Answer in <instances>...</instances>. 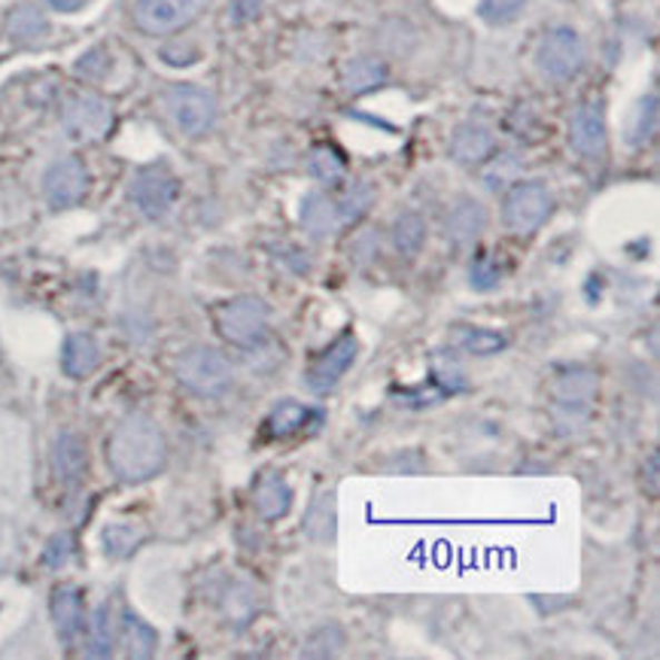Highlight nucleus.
<instances>
[{"instance_id": "f257e3e1", "label": "nucleus", "mask_w": 660, "mask_h": 660, "mask_svg": "<svg viewBox=\"0 0 660 660\" xmlns=\"http://www.w3.org/2000/svg\"><path fill=\"white\" fill-rule=\"evenodd\" d=\"M107 463L122 484L156 479L168 463V442L159 423L147 414H128L107 439Z\"/></svg>"}, {"instance_id": "f03ea898", "label": "nucleus", "mask_w": 660, "mask_h": 660, "mask_svg": "<svg viewBox=\"0 0 660 660\" xmlns=\"http://www.w3.org/2000/svg\"><path fill=\"white\" fill-rule=\"evenodd\" d=\"M214 323H217V332L232 347L256 351L272 335V308L256 296L228 298L214 311Z\"/></svg>"}, {"instance_id": "7ed1b4c3", "label": "nucleus", "mask_w": 660, "mask_h": 660, "mask_svg": "<svg viewBox=\"0 0 660 660\" xmlns=\"http://www.w3.org/2000/svg\"><path fill=\"white\" fill-rule=\"evenodd\" d=\"M174 372H177V381H180L183 387L201 398L223 396L232 387V377H235L232 363H228L217 347H207V344L183 351Z\"/></svg>"}, {"instance_id": "20e7f679", "label": "nucleus", "mask_w": 660, "mask_h": 660, "mask_svg": "<svg viewBox=\"0 0 660 660\" xmlns=\"http://www.w3.org/2000/svg\"><path fill=\"white\" fill-rule=\"evenodd\" d=\"M554 214V195L542 180H518L502 198V223L512 235H533Z\"/></svg>"}, {"instance_id": "39448f33", "label": "nucleus", "mask_w": 660, "mask_h": 660, "mask_svg": "<svg viewBox=\"0 0 660 660\" xmlns=\"http://www.w3.org/2000/svg\"><path fill=\"white\" fill-rule=\"evenodd\" d=\"M584 61H588L584 40L570 24H558V28L545 31V37L535 46V68L551 82L575 80Z\"/></svg>"}, {"instance_id": "423d86ee", "label": "nucleus", "mask_w": 660, "mask_h": 660, "mask_svg": "<svg viewBox=\"0 0 660 660\" xmlns=\"http://www.w3.org/2000/svg\"><path fill=\"white\" fill-rule=\"evenodd\" d=\"M600 381L597 372L588 365H572L567 372H560L551 384V398H554V421L558 426H581L591 414L593 398H597Z\"/></svg>"}, {"instance_id": "0eeeda50", "label": "nucleus", "mask_w": 660, "mask_h": 660, "mask_svg": "<svg viewBox=\"0 0 660 660\" xmlns=\"http://www.w3.org/2000/svg\"><path fill=\"white\" fill-rule=\"evenodd\" d=\"M128 198L147 219H165L171 214V207L177 205V198H180V177L165 161L144 165L131 177Z\"/></svg>"}, {"instance_id": "6e6552de", "label": "nucleus", "mask_w": 660, "mask_h": 660, "mask_svg": "<svg viewBox=\"0 0 660 660\" xmlns=\"http://www.w3.org/2000/svg\"><path fill=\"white\" fill-rule=\"evenodd\" d=\"M165 110L171 116V122L180 128L186 137H205L210 128L217 126L219 104L214 91L180 82L165 91Z\"/></svg>"}, {"instance_id": "1a4fd4ad", "label": "nucleus", "mask_w": 660, "mask_h": 660, "mask_svg": "<svg viewBox=\"0 0 660 660\" xmlns=\"http://www.w3.org/2000/svg\"><path fill=\"white\" fill-rule=\"evenodd\" d=\"M114 107L98 98V95H70L65 107H61V126L68 131L70 140H80V144H95L114 131Z\"/></svg>"}, {"instance_id": "9d476101", "label": "nucleus", "mask_w": 660, "mask_h": 660, "mask_svg": "<svg viewBox=\"0 0 660 660\" xmlns=\"http://www.w3.org/2000/svg\"><path fill=\"white\" fill-rule=\"evenodd\" d=\"M205 10V0H135L137 31L149 37H168L193 24Z\"/></svg>"}, {"instance_id": "9b49d317", "label": "nucleus", "mask_w": 660, "mask_h": 660, "mask_svg": "<svg viewBox=\"0 0 660 660\" xmlns=\"http://www.w3.org/2000/svg\"><path fill=\"white\" fill-rule=\"evenodd\" d=\"M91 189V174L86 168V161L77 156L52 161L43 174V198L46 205L56 210H68L77 207L89 195Z\"/></svg>"}, {"instance_id": "f8f14e48", "label": "nucleus", "mask_w": 660, "mask_h": 660, "mask_svg": "<svg viewBox=\"0 0 660 660\" xmlns=\"http://www.w3.org/2000/svg\"><path fill=\"white\" fill-rule=\"evenodd\" d=\"M356 353H359V342L353 332H344L342 338H335L326 351H319L305 372V384L311 393H329L338 387V381L356 363Z\"/></svg>"}, {"instance_id": "ddd939ff", "label": "nucleus", "mask_w": 660, "mask_h": 660, "mask_svg": "<svg viewBox=\"0 0 660 660\" xmlns=\"http://www.w3.org/2000/svg\"><path fill=\"white\" fill-rule=\"evenodd\" d=\"M570 147L581 159H603L609 149V126H605L603 101H584L570 119Z\"/></svg>"}, {"instance_id": "4468645a", "label": "nucleus", "mask_w": 660, "mask_h": 660, "mask_svg": "<svg viewBox=\"0 0 660 660\" xmlns=\"http://www.w3.org/2000/svg\"><path fill=\"white\" fill-rule=\"evenodd\" d=\"M484 228H487V207L472 195H460L444 217V238L454 247H472L484 235Z\"/></svg>"}, {"instance_id": "2eb2a0df", "label": "nucleus", "mask_w": 660, "mask_h": 660, "mask_svg": "<svg viewBox=\"0 0 660 660\" xmlns=\"http://www.w3.org/2000/svg\"><path fill=\"white\" fill-rule=\"evenodd\" d=\"M49 612H52V624H56L58 639L65 646H73L77 637L86 627V605H82V591L77 584H58L49 600Z\"/></svg>"}, {"instance_id": "dca6fc26", "label": "nucleus", "mask_w": 660, "mask_h": 660, "mask_svg": "<svg viewBox=\"0 0 660 660\" xmlns=\"http://www.w3.org/2000/svg\"><path fill=\"white\" fill-rule=\"evenodd\" d=\"M496 149V137L490 131L484 122H463V126L454 128L451 135V144H447V152L456 165L463 168H475L481 161H487Z\"/></svg>"}, {"instance_id": "f3484780", "label": "nucleus", "mask_w": 660, "mask_h": 660, "mask_svg": "<svg viewBox=\"0 0 660 660\" xmlns=\"http://www.w3.org/2000/svg\"><path fill=\"white\" fill-rule=\"evenodd\" d=\"M86 469H89V451H86L82 435L70 433V430L58 433L56 444H52V472H56V479L65 487H80L82 479H86Z\"/></svg>"}, {"instance_id": "a211bd4d", "label": "nucleus", "mask_w": 660, "mask_h": 660, "mask_svg": "<svg viewBox=\"0 0 660 660\" xmlns=\"http://www.w3.org/2000/svg\"><path fill=\"white\" fill-rule=\"evenodd\" d=\"M317 417V411H311L302 402L286 398L280 405H274L272 414L265 417L263 435L268 442H286V439H296L298 433H305L311 426V421Z\"/></svg>"}, {"instance_id": "6ab92c4d", "label": "nucleus", "mask_w": 660, "mask_h": 660, "mask_svg": "<svg viewBox=\"0 0 660 660\" xmlns=\"http://www.w3.org/2000/svg\"><path fill=\"white\" fill-rule=\"evenodd\" d=\"M253 509L263 521H280L293 509V487L286 484L284 475L265 472L263 479L253 484Z\"/></svg>"}, {"instance_id": "aec40b11", "label": "nucleus", "mask_w": 660, "mask_h": 660, "mask_svg": "<svg viewBox=\"0 0 660 660\" xmlns=\"http://www.w3.org/2000/svg\"><path fill=\"white\" fill-rule=\"evenodd\" d=\"M298 219H302V228L308 232V238L314 240H329L342 228V223H338V207H335L329 195L323 193H308L302 198Z\"/></svg>"}, {"instance_id": "412c9836", "label": "nucleus", "mask_w": 660, "mask_h": 660, "mask_svg": "<svg viewBox=\"0 0 660 660\" xmlns=\"http://www.w3.org/2000/svg\"><path fill=\"white\" fill-rule=\"evenodd\" d=\"M387 80H390L387 61L377 56L351 58L342 70V86L347 95H368V91L387 86Z\"/></svg>"}, {"instance_id": "4be33fe9", "label": "nucleus", "mask_w": 660, "mask_h": 660, "mask_svg": "<svg viewBox=\"0 0 660 660\" xmlns=\"http://www.w3.org/2000/svg\"><path fill=\"white\" fill-rule=\"evenodd\" d=\"M98 365H101V347H98V342H95L91 335H86V332H73V335H68L65 351H61V368H65V375L73 377V381H82V377H89Z\"/></svg>"}, {"instance_id": "5701e85b", "label": "nucleus", "mask_w": 660, "mask_h": 660, "mask_svg": "<svg viewBox=\"0 0 660 660\" xmlns=\"http://www.w3.org/2000/svg\"><path fill=\"white\" fill-rule=\"evenodd\" d=\"M49 35V19L37 3H19L7 16V37L19 46H35Z\"/></svg>"}, {"instance_id": "b1692460", "label": "nucleus", "mask_w": 660, "mask_h": 660, "mask_svg": "<svg viewBox=\"0 0 660 660\" xmlns=\"http://www.w3.org/2000/svg\"><path fill=\"white\" fill-rule=\"evenodd\" d=\"M302 533L311 542L317 545H326V542H335V533H338V505H335V493H319L317 500L308 505V514H305V524H302Z\"/></svg>"}, {"instance_id": "393cba45", "label": "nucleus", "mask_w": 660, "mask_h": 660, "mask_svg": "<svg viewBox=\"0 0 660 660\" xmlns=\"http://www.w3.org/2000/svg\"><path fill=\"white\" fill-rule=\"evenodd\" d=\"M259 605H263V593L256 591L250 581H235L223 600V615L235 630H244L256 618Z\"/></svg>"}, {"instance_id": "a878e982", "label": "nucleus", "mask_w": 660, "mask_h": 660, "mask_svg": "<svg viewBox=\"0 0 660 660\" xmlns=\"http://www.w3.org/2000/svg\"><path fill=\"white\" fill-rule=\"evenodd\" d=\"M426 219L421 214H414V210H405V214H398L393 219V228H390V240H393V250L398 256H405V259H414L417 253L423 250V244H426Z\"/></svg>"}, {"instance_id": "bb28decb", "label": "nucleus", "mask_w": 660, "mask_h": 660, "mask_svg": "<svg viewBox=\"0 0 660 660\" xmlns=\"http://www.w3.org/2000/svg\"><path fill=\"white\" fill-rule=\"evenodd\" d=\"M119 637H122V649H126V654L135 660L152 658L156 649H159V633H156L147 621L131 615V612H126L122 621H119Z\"/></svg>"}, {"instance_id": "cd10ccee", "label": "nucleus", "mask_w": 660, "mask_h": 660, "mask_svg": "<svg viewBox=\"0 0 660 660\" xmlns=\"http://www.w3.org/2000/svg\"><path fill=\"white\" fill-rule=\"evenodd\" d=\"M454 347L469 356H496L509 347V338L502 332L484 329V326H456Z\"/></svg>"}, {"instance_id": "c85d7f7f", "label": "nucleus", "mask_w": 660, "mask_h": 660, "mask_svg": "<svg viewBox=\"0 0 660 660\" xmlns=\"http://www.w3.org/2000/svg\"><path fill=\"white\" fill-rule=\"evenodd\" d=\"M308 174L323 186H342L344 174H347V161L338 149L332 147V144H317V147L308 152Z\"/></svg>"}, {"instance_id": "c756f323", "label": "nucleus", "mask_w": 660, "mask_h": 660, "mask_svg": "<svg viewBox=\"0 0 660 660\" xmlns=\"http://www.w3.org/2000/svg\"><path fill=\"white\" fill-rule=\"evenodd\" d=\"M86 630V654L89 658H110L114 654L116 637H114V618H110V605H98L91 612Z\"/></svg>"}, {"instance_id": "7c9ffc66", "label": "nucleus", "mask_w": 660, "mask_h": 660, "mask_svg": "<svg viewBox=\"0 0 660 660\" xmlns=\"http://www.w3.org/2000/svg\"><path fill=\"white\" fill-rule=\"evenodd\" d=\"M658 135V95H646L633 107L630 122H627V144L630 147H646L651 137Z\"/></svg>"}, {"instance_id": "2f4dec72", "label": "nucleus", "mask_w": 660, "mask_h": 660, "mask_svg": "<svg viewBox=\"0 0 660 660\" xmlns=\"http://www.w3.org/2000/svg\"><path fill=\"white\" fill-rule=\"evenodd\" d=\"M144 542V530L135 524H122V521H114L101 530V545L104 554L114 560L131 558L137 548Z\"/></svg>"}, {"instance_id": "473e14b6", "label": "nucleus", "mask_w": 660, "mask_h": 660, "mask_svg": "<svg viewBox=\"0 0 660 660\" xmlns=\"http://www.w3.org/2000/svg\"><path fill=\"white\" fill-rule=\"evenodd\" d=\"M344 646H347L344 627L335 624V621H326L317 630H311L308 639H305V649H302V658H335V654H342Z\"/></svg>"}, {"instance_id": "72a5a7b5", "label": "nucleus", "mask_w": 660, "mask_h": 660, "mask_svg": "<svg viewBox=\"0 0 660 660\" xmlns=\"http://www.w3.org/2000/svg\"><path fill=\"white\" fill-rule=\"evenodd\" d=\"M372 205H375V189L368 183H353V186L344 189L342 198L335 201V207H338V223L342 226H356L372 210Z\"/></svg>"}, {"instance_id": "f704fd0d", "label": "nucleus", "mask_w": 660, "mask_h": 660, "mask_svg": "<svg viewBox=\"0 0 660 660\" xmlns=\"http://www.w3.org/2000/svg\"><path fill=\"white\" fill-rule=\"evenodd\" d=\"M502 280H505V268H502L490 253H479L472 265H469V286L479 289V293H493L500 289Z\"/></svg>"}, {"instance_id": "c9c22d12", "label": "nucleus", "mask_w": 660, "mask_h": 660, "mask_svg": "<svg viewBox=\"0 0 660 660\" xmlns=\"http://www.w3.org/2000/svg\"><path fill=\"white\" fill-rule=\"evenodd\" d=\"M110 70H114V56L107 52V46H91L73 65V73L86 82H101Z\"/></svg>"}, {"instance_id": "e433bc0d", "label": "nucleus", "mask_w": 660, "mask_h": 660, "mask_svg": "<svg viewBox=\"0 0 660 660\" xmlns=\"http://www.w3.org/2000/svg\"><path fill=\"white\" fill-rule=\"evenodd\" d=\"M526 0H481V19L490 24H509L524 12Z\"/></svg>"}, {"instance_id": "4c0bfd02", "label": "nucleus", "mask_w": 660, "mask_h": 660, "mask_svg": "<svg viewBox=\"0 0 660 660\" xmlns=\"http://www.w3.org/2000/svg\"><path fill=\"white\" fill-rule=\"evenodd\" d=\"M433 381L442 387V393H460V390H466V375H463V368H460L454 359H442V356H435Z\"/></svg>"}, {"instance_id": "58836bf2", "label": "nucleus", "mask_w": 660, "mask_h": 660, "mask_svg": "<svg viewBox=\"0 0 660 660\" xmlns=\"http://www.w3.org/2000/svg\"><path fill=\"white\" fill-rule=\"evenodd\" d=\"M70 554H73V539H70V533H56L43 548V567L61 570L70 560Z\"/></svg>"}, {"instance_id": "ea45409f", "label": "nucleus", "mask_w": 660, "mask_h": 660, "mask_svg": "<svg viewBox=\"0 0 660 660\" xmlns=\"http://www.w3.org/2000/svg\"><path fill=\"white\" fill-rule=\"evenodd\" d=\"M259 12H263V0H232L228 19L235 24H247L253 19H259Z\"/></svg>"}, {"instance_id": "a19ab883", "label": "nucleus", "mask_w": 660, "mask_h": 660, "mask_svg": "<svg viewBox=\"0 0 660 660\" xmlns=\"http://www.w3.org/2000/svg\"><path fill=\"white\" fill-rule=\"evenodd\" d=\"M161 61H168V65H174V68H189V65H195L198 61V49L195 46H165L161 49Z\"/></svg>"}, {"instance_id": "79ce46f5", "label": "nucleus", "mask_w": 660, "mask_h": 660, "mask_svg": "<svg viewBox=\"0 0 660 660\" xmlns=\"http://www.w3.org/2000/svg\"><path fill=\"white\" fill-rule=\"evenodd\" d=\"M658 463H660V454H658V451H651L649 463L642 466V475L649 479V493H651V496H658Z\"/></svg>"}, {"instance_id": "37998d69", "label": "nucleus", "mask_w": 660, "mask_h": 660, "mask_svg": "<svg viewBox=\"0 0 660 660\" xmlns=\"http://www.w3.org/2000/svg\"><path fill=\"white\" fill-rule=\"evenodd\" d=\"M356 253H365L363 263H365V259H372V256H377L375 235H363V238L356 240V244H353V247H351V256H356Z\"/></svg>"}, {"instance_id": "c03bdc74", "label": "nucleus", "mask_w": 660, "mask_h": 660, "mask_svg": "<svg viewBox=\"0 0 660 660\" xmlns=\"http://www.w3.org/2000/svg\"><path fill=\"white\" fill-rule=\"evenodd\" d=\"M46 3L58 12H77L82 10V3H86V0H46Z\"/></svg>"}]
</instances>
